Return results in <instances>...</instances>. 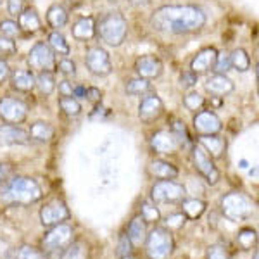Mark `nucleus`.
<instances>
[{"mask_svg": "<svg viewBox=\"0 0 259 259\" xmlns=\"http://www.w3.org/2000/svg\"><path fill=\"white\" fill-rule=\"evenodd\" d=\"M206 12L194 4H168L150 14V28L162 35H192L206 26Z\"/></svg>", "mask_w": 259, "mask_h": 259, "instance_id": "1", "label": "nucleus"}, {"mask_svg": "<svg viewBox=\"0 0 259 259\" xmlns=\"http://www.w3.org/2000/svg\"><path fill=\"white\" fill-rule=\"evenodd\" d=\"M41 187L28 177H14L0 189V200L6 204H35L41 199Z\"/></svg>", "mask_w": 259, "mask_h": 259, "instance_id": "2", "label": "nucleus"}, {"mask_svg": "<svg viewBox=\"0 0 259 259\" xmlns=\"http://www.w3.org/2000/svg\"><path fill=\"white\" fill-rule=\"evenodd\" d=\"M95 35L109 47H121L128 36V21L118 11L107 12L95 24Z\"/></svg>", "mask_w": 259, "mask_h": 259, "instance_id": "3", "label": "nucleus"}, {"mask_svg": "<svg viewBox=\"0 0 259 259\" xmlns=\"http://www.w3.org/2000/svg\"><path fill=\"white\" fill-rule=\"evenodd\" d=\"M175 250V240L169 230L156 227L145 237V252L149 259H169Z\"/></svg>", "mask_w": 259, "mask_h": 259, "instance_id": "4", "label": "nucleus"}, {"mask_svg": "<svg viewBox=\"0 0 259 259\" xmlns=\"http://www.w3.org/2000/svg\"><path fill=\"white\" fill-rule=\"evenodd\" d=\"M221 209L232 221L245 220L252 214L254 202L242 192H228L221 197Z\"/></svg>", "mask_w": 259, "mask_h": 259, "instance_id": "5", "label": "nucleus"}, {"mask_svg": "<svg viewBox=\"0 0 259 259\" xmlns=\"http://www.w3.org/2000/svg\"><path fill=\"white\" fill-rule=\"evenodd\" d=\"M26 62L33 73H44V71L54 73V71H56L57 59H56V54L49 47L47 41H36L30 49V52H28Z\"/></svg>", "mask_w": 259, "mask_h": 259, "instance_id": "6", "label": "nucleus"}, {"mask_svg": "<svg viewBox=\"0 0 259 259\" xmlns=\"http://www.w3.org/2000/svg\"><path fill=\"white\" fill-rule=\"evenodd\" d=\"M73 242V227L68 223H59L50 230L41 239V250L45 254L62 252Z\"/></svg>", "mask_w": 259, "mask_h": 259, "instance_id": "7", "label": "nucleus"}, {"mask_svg": "<svg viewBox=\"0 0 259 259\" xmlns=\"http://www.w3.org/2000/svg\"><path fill=\"white\" fill-rule=\"evenodd\" d=\"M85 66L97 78H106L112 73V61L109 52L100 45H94V47L87 49Z\"/></svg>", "mask_w": 259, "mask_h": 259, "instance_id": "8", "label": "nucleus"}, {"mask_svg": "<svg viewBox=\"0 0 259 259\" xmlns=\"http://www.w3.org/2000/svg\"><path fill=\"white\" fill-rule=\"evenodd\" d=\"M150 199L156 204L180 202L185 199V187L173 180H159L150 189Z\"/></svg>", "mask_w": 259, "mask_h": 259, "instance_id": "9", "label": "nucleus"}, {"mask_svg": "<svg viewBox=\"0 0 259 259\" xmlns=\"http://www.w3.org/2000/svg\"><path fill=\"white\" fill-rule=\"evenodd\" d=\"M192 161H194L195 169L199 171V175L206 180L209 185H216L220 180V171L214 166V159L206 152L200 145H194L192 149Z\"/></svg>", "mask_w": 259, "mask_h": 259, "instance_id": "10", "label": "nucleus"}, {"mask_svg": "<svg viewBox=\"0 0 259 259\" xmlns=\"http://www.w3.org/2000/svg\"><path fill=\"white\" fill-rule=\"evenodd\" d=\"M28 118V106L21 99L2 97L0 99V119L9 124H21Z\"/></svg>", "mask_w": 259, "mask_h": 259, "instance_id": "11", "label": "nucleus"}, {"mask_svg": "<svg viewBox=\"0 0 259 259\" xmlns=\"http://www.w3.org/2000/svg\"><path fill=\"white\" fill-rule=\"evenodd\" d=\"M183 145L182 137L173 130H157L150 137V147L157 154H175Z\"/></svg>", "mask_w": 259, "mask_h": 259, "instance_id": "12", "label": "nucleus"}, {"mask_svg": "<svg viewBox=\"0 0 259 259\" xmlns=\"http://www.w3.org/2000/svg\"><path fill=\"white\" fill-rule=\"evenodd\" d=\"M162 112H164V102L154 90L142 97L139 104V119L142 123H154L161 118Z\"/></svg>", "mask_w": 259, "mask_h": 259, "instance_id": "13", "label": "nucleus"}, {"mask_svg": "<svg viewBox=\"0 0 259 259\" xmlns=\"http://www.w3.org/2000/svg\"><path fill=\"white\" fill-rule=\"evenodd\" d=\"M66 220H69V209L61 199L50 200L40 209V221L44 227H56L59 223H64Z\"/></svg>", "mask_w": 259, "mask_h": 259, "instance_id": "14", "label": "nucleus"}, {"mask_svg": "<svg viewBox=\"0 0 259 259\" xmlns=\"http://www.w3.org/2000/svg\"><path fill=\"white\" fill-rule=\"evenodd\" d=\"M133 68H135V73L139 74L140 78H145V80L152 81V80H157L162 74L164 64H162V61L157 56H154V54H145V56L137 57Z\"/></svg>", "mask_w": 259, "mask_h": 259, "instance_id": "15", "label": "nucleus"}, {"mask_svg": "<svg viewBox=\"0 0 259 259\" xmlns=\"http://www.w3.org/2000/svg\"><path fill=\"white\" fill-rule=\"evenodd\" d=\"M194 130L199 135H218L223 130V124L216 112H212L211 109H200L194 116Z\"/></svg>", "mask_w": 259, "mask_h": 259, "instance_id": "16", "label": "nucleus"}, {"mask_svg": "<svg viewBox=\"0 0 259 259\" xmlns=\"http://www.w3.org/2000/svg\"><path fill=\"white\" fill-rule=\"evenodd\" d=\"M216 56H218V50L214 47H204L200 49L190 61V71H194L195 74H207L214 69Z\"/></svg>", "mask_w": 259, "mask_h": 259, "instance_id": "17", "label": "nucleus"}, {"mask_svg": "<svg viewBox=\"0 0 259 259\" xmlns=\"http://www.w3.org/2000/svg\"><path fill=\"white\" fill-rule=\"evenodd\" d=\"M204 90L211 95V97H227V95L232 94L235 90V83H233L227 74H221V73H214L211 74L209 78L204 83Z\"/></svg>", "mask_w": 259, "mask_h": 259, "instance_id": "18", "label": "nucleus"}, {"mask_svg": "<svg viewBox=\"0 0 259 259\" xmlns=\"http://www.w3.org/2000/svg\"><path fill=\"white\" fill-rule=\"evenodd\" d=\"M30 142V135L19 128L18 124L2 123L0 124V147L7 145H24Z\"/></svg>", "mask_w": 259, "mask_h": 259, "instance_id": "19", "label": "nucleus"}, {"mask_svg": "<svg viewBox=\"0 0 259 259\" xmlns=\"http://www.w3.org/2000/svg\"><path fill=\"white\" fill-rule=\"evenodd\" d=\"M35 76L31 69H16L11 71V87L12 90L19 92V94H30L35 90Z\"/></svg>", "mask_w": 259, "mask_h": 259, "instance_id": "20", "label": "nucleus"}, {"mask_svg": "<svg viewBox=\"0 0 259 259\" xmlns=\"http://www.w3.org/2000/svg\"><path fill=\"white\" fill-rule=\"evenodd\" d=\"M95 24H97V19L94 16H83L73 23L71 35L78 41H89L95 36Z\"/></svg>", "mask_w": 259, "mask_h": 259, "instance_id": "21", "label": "nucleus"}, {"mask_svg": "<svg viewBox=\"0 0 259 259\" xmlns=\"http://www.w3.org/2000/svg\"><path fill=\"white\" fill-rule=\"evenodd\" d=\"M18 24H19L21 31L28 33V35H33V33L40 31L41 26H44V24H41V18H40L38 11L31 6L24 7L23 12L18 16Z\"/></svg>", "mask_w": 259, "mask_h": 259, "instance_id": "22", "label": "nucleus"}, {"mask_svg": "<svg viewBox=\"0 0 259 259\" xmlns=\"http://www.w3.org/2000/svg\"><path fill=\"white\" fill-rule=\"evenodd\" d=\"M199 145L209 154L212 159L223 157L225 150H227V142L218 135H199Z\"/></svg>", "mask_w": 259, "mask_h": 259, "instance_id": "23", "label": "nucleus"}, {"mask_svg": "<svg viewBox=\"0 0 259 259\" xmlns=\"http://www.w3.org/2000/svg\"><path fill=\"white\" fill-rule=\"evenodd\" d=\"M149 173L157 180H175L178 177V168L164 159H154L149 162Z\"/></svg>", "mask_w": 259, "mask_h": 259, "instance_id": "24", "label": "nucleus"}, {"mask_svg": "<svg viewBox=\"0 0 259 259\" xmlns=\"http://www.w3.org/2000/svg\"><path fill=\"white\" fill-rule=\"evenodd\" d=\"M45 19H47V24L52 30L59 31L61 28H64L69 21V14L68 9H66L62 4H52V6L47 9V14H45Z\"/></svg>", "mask_w": 259, "mask_h": 259, "instance_id": "25", "label": "nucleus"}, {"mask_svg": "<svg viewBox=\"0 0 259 259\" xmlns=\"http://www.w3.org/2000/svg\"><path fill=\"white\" fill-rule=\"evenodd\" d=\"M128 239L133 245H140L145 242V237H147V221H145L142 216H135L128 225Z\"/></svg>", "mask_w": 259, "mask_h": 259, "instance_id": "26", "label": "nucleus"}, {"mask_svg": "<svg viewBox=\"0 0 259 259\" xmlns=\"http://www.w3.org/2000/svg\"><path fill=\"white\" fill-rule=\"evenodd\" d=\"M54 135H56V130H54L52 124L47 123V121H35V123H31V126H30L31 140L45 144V142L52 140Z\"/></svg>", "mask_w": 259, "mask_h": 259, "instance_id": "27", "label": "nucleus"}, {"mask_svg": "<svg viewBox=\"0 0 259 259\" xmlns=\"http://www.w3.org/2000/svg\"><path fill=\"white\" fill-rule=\"evenodd\" d=\"M124 92H126L128 95H133V97H144L145 94L152 92V83L140 76L132 78V80H128L124 83Z\"/></svg>", "mask_w": 259, "mask_h": 259, "instance_id": "28", "label": "nucleus"}, {"mask_svg": "<svg viewBox=\"0 0 259 259\" xmlns=\"http://www.w3.org/2000/svg\"><path fill=\"white\" fill-rule=\"evenodd\" d=\"M228 56L232 69L239 71V73H245V71L250 69V56L245 49H233Z\"/></svg>", "mask_w": 259, "mask_h": 259, "instance_id": "29", "label": "nucleus"}, {"mask_svg": "<svg viewBox=\"0 0 259 259\" xmlns=\"http://www.w3.org/2000/svg\"><path fill=\"white\" fill-rule=\"evenodd\" d=\"M57 81L54 73H49V71H44V73H38L35 76V89H38V92L41 95H52L56 92Z\"/></svg>", "mask_w": 259, "mask_h": 259, "instance_id": "30", "label": "nucleus"}, {"mask_svg": "<svg viewBox=\"0 0 259 259\" xmlns=\"http://www.w3.org/2000/svg\"><path fill=\"white\" fill-rule=\"evenodd\" d=\"M47 44H49V47L54 50V54H56V56H57V54L62 56V57L69 56L71 47H69V44L66 41L64 35H62L61 31H56V30L50 31L49 38H47Z\"/></svg>", "mask_w": 259, "mask_h": 259, "instance_id": "31", "label": "nucleus"}, {"mask_svg": "<svg viewBox=\"0 0 259 259\" xmlns=\"http://www.w3.org/2000/svg\"><path fill=\"white\" fill-rule=\"evenodd\" d=\"M183 214L189 220H197L206 211V202L200 199H183L182 200Z\"/></svg>", "mask_w": 259, "mask_h": 259, "instance_id": "32", "label": "nucleus"}, {"mask_svg": "<svg viewBox=\"0 0 259 259\" xmlns=\"http://www.w3.org/2000/svg\"><path fill=\"white\" fill-rule=\"evenodd\" d=\"M61 259H89V245L83 240H74L61 252Z\"/></svg>", "mask_w": 259, "mask_h": 259, "instance_id": "33", "label": "nucleus"}, {"mask_svg": "<svg viewBox=\"0 0 259 259\" xmlns=\"http://www.w3.org/2000/svg\"><path fill=\"white\" fill-rule=\"evenodd\" d=\"M57 102H59L61 111L64 112L68 118H76V116H80L83 111L80 100L76 97H73V95H69V97H59Z\"/></svg>", "mask_w": 259, "mask_h": 259, "instance_id": "34", "label": "nucleus"}, {"mask_svg": "<svg viewBox=\"0 0 259 259\" xmlns=\"http://www.w3.org/2000/svg\"><path fill=\"white\" fill-rule=\"evenodd\" d=\"M183 106H185L187 109L192 111V112H197V111L202 109L204 106H206V99H204L199 92L190 90V92H187V94L183 95Z\"/></svg>", "mask_w": 259, "mask_h": 259, "instance_id": "35", "label": "nucleus"}, {"mask_svg": "<svg viewBox=\"0 0 259 259\" xmlns=\"http://www.w3.org/2000/svg\"><path fill=\"white\" fill-rule=\"evenodd\" d=\"M16 259H49V254H45L41 249L31 247V245H23L16 250Z\"/></svg>", "mask_w": 259, "mask_h": 259, "instance_id": "36", "label": "nucleus"}, {"mask_svg": "<svg viewBox=\"0 0 259 259\" xmlns=\"http://www.w3.org/2000/svg\"><path fill=\"white\" fill-rule=\"evenodd\" d=\"M56 71H59L64 78H74L76 76V62L69 57H61L56 62Z\"/></svg>", "mask_w": 259, "mask_h": 259, "instance_id": "37", "label": "nucleus"}, {"mask_svg": "<svg viewBox=\"0 0 259 259\" xmlns=\"http://www.w3.org/2000/svg\"><path fill=\"white\" fill-rule=\"evenodd\" d=\"M237 240H239V245L242 249H250L254 244H256L257 240V233L256 230L252 228H242L239 237H237Z\"/></svg>", "mask_w": 259, "mask_h": 259, "instance_id": "38", "label": "nucleus"}, {"mask_svg": "<svg viewBox=\"0 0 259 259\" xmlns=\"http://www.w3.org/2000/svg\"><path fill=\"white\" fill-rule=\"evenodd\" d=\"M16 52H18V45H16L14 38L0 35V59H7Z\"/></svg>", "mask_w": 259, "mask_h": 259, "instance_id": "39", "label": "nucleus"}, {"mask_svg": "<svg viewBox=\"0 0 259 259\" xmlns=\"http://www.w3.org/2000/svg\"><path fill=\"white\" fill-rule=\"evenodd\" d=\"M21 33V28L18 24V21L14 19H2L0 21V35L9 36V38H14Z\"/></svg>", "mask_w": 259, "mask_h": 259, "instance_id": "40", "label": "nucleus"}, {"mask_svg": "<svg viewBox=\"0 0 259 259\" xmlns=\"http://www.w3.org/2000/svg\"><path fill=\"white\" fill-rule=\"evenodd\" d=\"M140 216L144 218L147 223H154V221H159L161 212L154 204L150 202H142V209H140Z\"/></svg>", "mask_w": 259, "mask_h": 259, "instance_id": "41", "label": "nucleus"}, {"mask_svg": "<svg viewBox=\"0 0 259 259\" xmlns=\"http://www.w3.org/2000/svg\"><path fill=\"white\" fill-rule=\"evenodd\" d=\"M197 81H199V74H195L194 71H183V73H180V87L182 89H187V90H190V89H194L195 85H197Z\"/></svg>", "mask_w": 259, "mask_h": 259, "instance_id": "42", "label": "nucleus"}, {"mask_svg": "<svg viewBox=\"0 0 259 259\" xmlns=\"http://www.w3.org/2000/svg\"><path fill=\"white\" fill-rule=\"evenodd\" d=\"M132 249H133V244L130 242L126 233H121L119 235V242H118V256L119 259H126L132 256Z\"/></svg>", "mask_w": 259, "mask_h": 259, "instance_id": "43", "label": "nucleus"}, {"mask_svg": "<svg viewBox=\"0 0 259 259\" xmlns=\"http://www.w3.org/2000/svg\"><path fill=\"white\" fill-rule=\"evenodd\" d=\"M232 69L230 66V56L228 52H218L216 56V62H214V73H221V74H227V71Z\"/></svg>", "mask_w": 259, "mask_h": 259, "instance_id": "44", "label": "nucleus"}, {"mask_svg": "<svg viewBox=\"0 0 259 259\" xmlns=\"http://www.w3.org/2000/svg\"><path fill=\"white\" fill-rule=\"evenodd\" d=\"M12 178H14V169H12V166L7 164V162H2V164H0V189L6 187Z\"/></svg>", "mask_w": 259, "mask_h": 259, "instance_id": "45", "label": "nucleus"}, {"mask_svg": "<svg viewBox=\"0 0 259 259\" xmlns=\"http://www.w3.org/2000/svg\"><path fill=\"white\" fill-rule=\"evenodd\" d=\"M206 259H230V256H228V250L223 245H211L207 249Z\"/></svg>", "mask_w": 259, "mask_h": 259, "instance_id": "46", "label": "nucleus"}, {"mask_svg": "<svg viewBox=\"0 0 259 259\" xmlns=\"http://www.w3.org/2000/svg\"><path fill=\"white\" fill-rule=\"evenodd\" d=\"M85 100H89L90 104L97 106V104H100V100H102V90L97 89V87H89L85 92Z\"/></svg>", "mask_w": 259, "mask_h": 259, "instance_id": "47", "label": "nucleus"}, {"mask_svg": "<svg viewBox=\"0 0 259 259\" xmlns=\"http://www.w3.org/2000/svg\"><path fill=\"white\" fill-rule=\"evenodd\" d=\"M56 89L59 90L61 97H69V95H73V92H74V85H73V81H69V78H64V80H61L57 83Z\"/></svg>", "mask_w": 259, "mask_h": 259, "instance_id": "48", "label": "nucleus"}, {"mask_svg": "<svg viewBox=\"0 0 259 259\" xmlns=\"http://www.w3.org/2000/svg\"><path fill=\"white\" fill-rule=\"evenodd\" d=\"M24 9V0H7V12L12 18H18V16Z\"/></svg>", "mask_w": 259, "mask_h": 259, "instance_id": "49", "label": "nucleus"}, {"mask_svg": "<svg viewBox=\"0 0 259 259\" xmlns=\"http://www.w3.org/2000/svg\"><path fill=\"white\" fill-rule=\"evenodd\" d=\"M185 214H171V216H168V220H166V225H168L169 228H180L182 227L183 223H185Z\"/></svg>", "mask_w": 259, "mask_h": 259, "instance_id": "50", "label": "nucleus"}, {"mask_svg": "<svg viewBox=\"0 0 259 259\" xmlns=\"http://www.w3.org/2000/svg\"><path fill=\"white\" fill-rule=\"evenodd\" d=\"M11 76V66L6 59H0V85L4 81H7Z\"/></svg>", "mask_w": 259, "mask_h": 259, "instance_id": "51", "label": "nucleus"}, {"mask_svg": "<svg viewBox=\"0 0 259 259\" xmlns=\"http://www.w3.org/2000/svg\"><path fill=\"white\" fill-rule=\"evenodd\" d=\"M14 254V249L9 245V242L0 239V259H9Z\"/></svg>", "mask_w": 259, "mask_h": 259, "instance_id": "52", "label": "nucleus"}, {"mask_svg": "<svg viewBox=\"0 0 259 259\" xmlns=\"http://www.w3.org/2000/svg\"><path fill=\"white\" fill-rule=\"evenodd\" d=\"M150 2H152V0H128L130 6L137 7V9H142V7H147V6H150Z\"/></svg>", "mask_w": 259, "mask_h": 259, "instance_id": "53", "label": "nucleus"}, {"mask_svg": "<svg viewBox=\"0 0 259 259\" xmlns=\"http://www.w3.org/2000/svg\"><path fill=\"white\" fill-rule=\"evenodd\" d=\"M83 2H85V0H68V4L73 7V9H74V7H80Z\"/></svg>", "mask_w": 259, "mask_h": 259, "instance_id": "54", "label": "nucleus"}, {"mask_svg": "<svg viewBox=\"0 0 259 259\" xmlns=\"http://www.w3.org/2000/svg\"><path fill=\"white\" fill-rule=\"evenodd\" d=\"M252 259H259V252H257V250H254V256H252Z\"/></svg>", "mask_w": 259, "mask_h": 259, "instance_id": "55", "label": "nucleus"}, {"mask_svg": "<svg viewBox=\"0 0 259 259\" xmlns=\"http://www.w3.org/2000/svg\"><path fill=\"white\" fill-rule=\"evenodd\" d=\"M2 4H4V0H0V7H2Z\"/></svg>", "mask_w": 259, "mask_h": 259, "instance_id": "56", "label": "nucleus"}, {"mask_svg": "<svg viewBox=\"0 0 259 259\" xmlns=\"http://www.w3.org/2000/svg\"><path fill=\"white\" fill-rule=\"evenodd\" d=\"M28 2H33V0H28Z\"/></svg>", "mask_w": 259, "mask_h": 259, "instance_id": "57", "label": "nucleus"}]
</instances>
